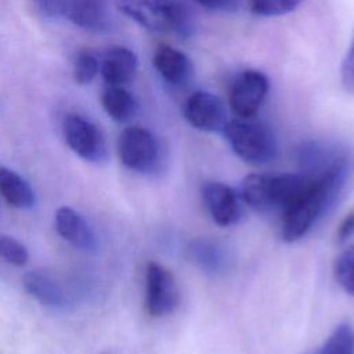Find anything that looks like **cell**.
Listing matches in <instances>:
<instances>
[{"mask_svg": "<svg viewBox=\"0 0 354 354\" xmlns=\"http://www.w3.org/2000/svg\"><path fill=\"white\" fill-rule=\"evenodd\" d=\"M315 180L306 173L249 174L242 181L241 195L257 212H283L300 199L315 184Z\"/></svg>", "mask_w": 354, "mask_h": 354, "instance_id": "1", "label": "cell"}, {"mask_svg": "<svg viewBox=\"0 0 354 354\" xmlns=\"http://www.w3.org/2000/svg\"><path fill=\"white\" fill-rule=\"evenodd\" d=\"M347 176L348 174H328L315 177V184L300 199L282 212V239L293 242L306 235L318 217L335 202Z\"/></svg>", "mask_w": 354, "mask_h": 354, "instance_id": "2", "label": "cell"}, {"mask_svg": "<svg viewBox=\"0 0 354 354\" xmlns=\"http://www.w3.org/2000/svg\"><path fill=\"white\" fill-rule=\"evenodd\" d=\"M118 7L149 32L191 35L189 14L178 0H120Z\"/></svg>", "mask_w": 354, "mask_h": 354, "instance_id": "3", "label": "cell"}, {"mask_svg": "<svg viewBox=\"0 0 354 354\" xmlns=\"http://www.w3.org/2000/svg\"><path fill=\"white\" fill-rule=\"evenodd\" d=\"M46 18L66 19L91 32L106 33L112 28V12L108 0H30Z\"/></svg>", "mask_w": 354, "mask_h": 354, "instance_id": "4", "label": "cell"}, {"mask_svg": "<svg viewBox=\"0 0 354 354\" xmlns=\"http://www.w3.org/2000/svg\"><path fill=\"white\" fill-rule=\"evenodd\" d=\"M223 131L232 151L245 162L263 165L275 158L277 140L266 123L252 118H239L227 122Z\"/></svg>", "mask_w": 354, "mask_h": 354, "instance_id": "5", "label": "cell"}, {"mask_svg": "<svg viewBox=\"0 0 354 354\" xmlns=\"http://www.w3.org/2000/svg\"><path fill=\"white\" fill-rule=\"evenodd\" d=\"M116 148L120 162L130 170L151 174L160 167V144L158 138L144 127H126L118 138Z\"/></svg>", "mask_w": 354, "mask_h": 354, "instance_id": "6", "label": "cell"}, {"mask_svg": "<svg viewBox=\"0 0 354 354\" xmlns=\"http://www.w3.org/2000/svg\"><path fill=\"white\" fill-rule=\"evenodd\" d=\"M66 145L82 159L101 165L108 160V145L101 129L79 113H68L62 120Z\"/></svg>", "mask_w": 354, "mask_h": 354, "instance_id": "7", "label": "cell"}, {"mask_svg": "<svg viewBox=\"0 0 354 354\" xmlns=\"http://www.w3.org/2000/svg\"><path fill=\"white\" fill-rule=\"evenodd\" d=\"M180 295L173 274L156 261H148L145 268V311L159 318L171 314L178 306Z\"/></svg>", "mask_w": 354, "mask_h": 354, "instance_id": "8", "label": "cell"}, {"mask_svg": "<svg viewBox=\"0 0 354 354\" xmlns=\"http://www.w3.org/2000/svg\"><path fill=\"white\" fill-rule=\"evenodd\" d=\"M299 160L303 173L311 177H324L328 174H348L351 159L348 152L329 142H306L299 149Z\"/></svg>", "mask_w": 354, "mask_h": 354, "instance_id": "9", "label": "cell"}, {"mask_svg": "<svg viewBox=\"0 0 354 354\" xmlns=\"http://www.w3.org/2000/svg\"><path fill=\"white\" fill-rule=\"evenodd\" d=\"M268 93L267 76L256 69L239 73L230 90V108L239 118H253Z\"/></svg>", "mask_w": 354, "mask_h": 354, "instance_id": "10", "label": "cell"}, {"mask_svg": "<svg viewBox=\"0 0 354 354\" xmlns=\"http://www.w3.org/2000/svg\"><path fill=\"white\" fill-rule=\"evenodd\" d=\"M185 120L202 131H223L227 124L225 108L221 100L207 91L192 93L183 108Z\"/></svg>", "mask_w": 354, "mask_h": 354, "instance_id": "11", "label": "cell"}, {"mask_svg": "<svg viewBox=\"0 0 354 354\" xmlns=\"http://www.w3.org/2000/svg\"><path fill=\"white\" fill-rule=\"evenodd\" d=\"M203 203L213 218L218 225H232L241 217V205L236 192L217 181H209L202 187Z\"/></svg>", "mask_w": 354, "mask_h": 354, "instance_id": "12", "label": "cell"}, {"mask_svg": "<svg viewBox=\"0 0 354 354\" xmlns=\"http://www.w3.org/2000/svg\"><path fill=\"white\" fill-rule=\"evenodd\" d=\"M54 225L58 235L71 243L75 249L83 252H95L97 250V236L86 221V218L72 207L62 206L57 209L54 217Z\"/></svg>", "mask_w": 354, "mask_h": 354, "instance_id": "13", "label": "cell"}, {"mask_svg": "<svg viewBox=\"0 0 354 354\" xmlns=\"http://www.w3.org/2000/svg\"><path fill=\"white\" fill-rule=\"evenodd\" d=\"M24 289L47 307H64L68 301V295L55 274L44 268H35L25 272L22 278Z\"/></svg>", "mask_w": 354, "mask_h": 354, "instance_id": "14", "label": "cell"}, {"mask_svg": "<svg viewBox=\"0 0 354 354\" xmlns=\"http://www.w3.org/2000/svg\"><path fill=\"white\" fill-rule=\"evenodd\" d=\"M152 64L163 82L171 87L185 86L192 77L189 58L171 46H159L152 57Z\"/></svg>", "mask_w": 354, "mask_h": 354, "instance_id": "15", "label": "cell"}, {"mask_svg": "<svg viewBox=\"0 0 354 354\" xmlns=\"http://www.w3.org/2000/svg\"><path fill=\"white\" fill-rule=\"evenodd\" d=\"M137 66V57L131 50L113 46L104 54L100 71L108 86H124L134 79Z\"/></svg>", "mask_w": 354, "mask_h": 354, "instance_id": "16", "label": "cell"}, {"mask_svg": "<svg viewBox=\"0 0 354 354\" xmlns=\"http://www.w3.org/2000/svg\"><path fill=\"white\" fill-rule=\"evenodd\" d=\"M0 195L12 207L30 209L36 196L30 184L17 171L0 166Z\"/></svg>", "mask_w": 354, "mask_h": 354, "instance_id": "17", "label": "cell"}, {"mask_svg": "<svg viewBox=\"0 0 354 354\" xmlns=\"http://www.w3.org/2000/svg\"><path fill=\"white\" fill-rule=\"evenodd\" d=\"M189 259L207 274H221L228 266V256L223 246L210 239H195L188 246Z\"/></svg>", "mask_w": 354, "mask_h": 354, "instance_id": "18", "label": "cell"}, {"mask_svg": "<svg viewBox=\"0 0 354 354\" xmlns=\"http://www.w3.org/2000/svg\"><path fill=\"white\" fill-rule=\"evenodd\" d=\"M101 104L109 118L119 123L130 120L137 111L136 98L123 86H108L101 94Z\"/></svg>", "mask_w": 354, "mask_h": 354, "instance_id": "19", "label": "cell"}, {"mask_svg": "<svg viewBox=\"0 0 354 354\" xmlns=\"http://www.w3.org/2000/svg\"><path fill=\"white\" fill-rule=\"evenodd\" d=\"M306 354H354V329L350 324H340L314 351Z\"/></svg>", "mask_w": 354, "mask_h": 354, "instance_id": "20", "label": "cell"}, {"mask_svg": "<svg viewBox=\"0 0 354 354\" xmlns=\"http://www.w3.org/2000/svg\"><path fill=\"white\" fill-rule=\"evenodd\" d=\"M335 278L350 295H354V245L343 250L335 260Z\"/></svg>", "mask_w": 354, "mask_h": 354, "instance_id": "21", "label": "cell"}, {"mask_svg": "<svg viewBox=\"0 0 354 354\" xmlns=\"http://www.w3.org/2000/svg\"><path fill=\"white\" fill-rule=\"evenodd\" d=\"M100 71L97 57L90 50H82L77 53L73 62V79L77 84L84 86L93 82Z\"/></svg>", "mask_w": 354, "mask_h": 354, "instance_id": "22", "label": "cell"}, {"mask_svg": "<svg viewBox=\"0 0 354 354\" xmlns=\"http://www.w3.org/2000/svg\"><path fill=\"white\" fill-rule=\"evenodd\" d=\"M304 0H249L253 14L260 17H278L296 10Z\"/></svg>", "mask_w": 354, "mask_h": 354, "instance_id": "23", "label": "cell"}, {"mask_svg": "<svg viewBox=\"0 0 354 354\" xmlns=\"http://www.w3.org/2000/svg\"><path fill=\"white\" fill-rule=\"evenodd\" d=\"M0 257L15 267H22L28 263L29 253L19 241L10 235L0 234Z\"/></svg>", "mask_w": 354, "mask_h": 354, "instance_id": "24", "label": "cell"}, {"mask_svg": "<svg viewBox=\"0 0 354 354\" xmlns=\"http://www.w3.org/2000/svg\"><path fill=\"white\" fill-rule=\"evenodd\" d=\"M340 76H342V83L344 88L354 94V37H353L351 47L342 62Z\"/></svg>", "mask_w": 354, "mask_h": 354, "instance_id": "25", "label": "cell"}, {"mask_svg": "<svg viewBox=\"0 0 354 354\" xmlns=\"http://www.w3.org/2000/svg\"><path fill=\"white\" fill-rule=\"evenodd\" d=\"M195 1L203 8H207L212 11H223V12L235 11L241 3V0H195Z\"/></svg>", "mask_w": 354, "mask_h": 354, "instance_id": "26", "label": "cell"}, {"mask_svg": "<svg viewBox=\"0 0 354 354\" xmlns=\"http://www.w3.org/2000/svg\"><path fill=\"white\" fill-rule=\"evenodd\" d=\"M353 235H354V209L351 212H348L344 216V218L342 220V223L339 224L336 238L339 242H344L348 238H351Z\"/></svg>", "mask_w": 354, "mask_h": 354, "instance_id": "27", "label": "cell"}]
</instances>
